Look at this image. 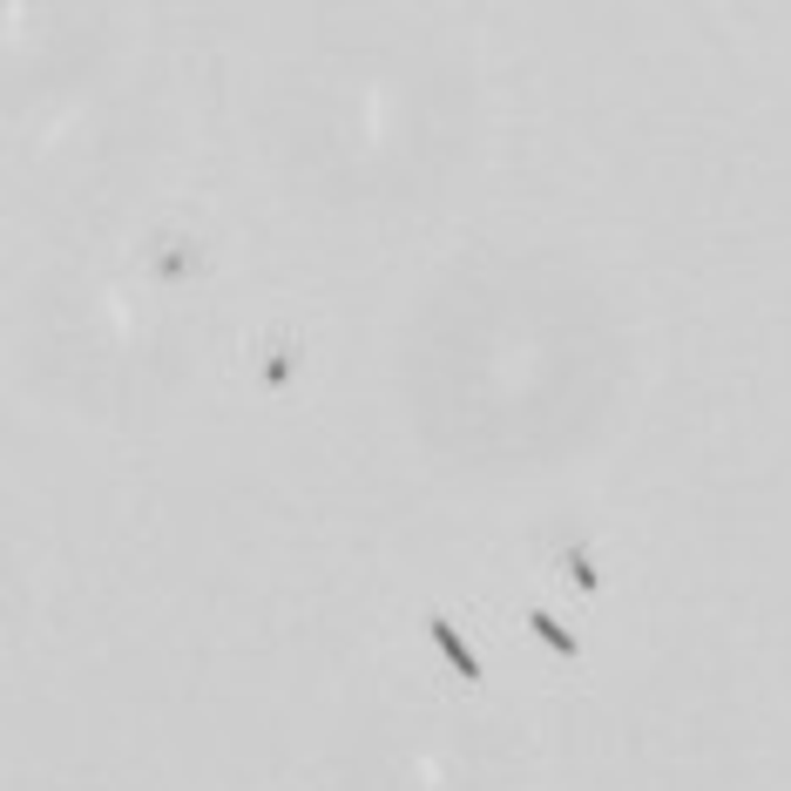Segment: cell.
Wrapping results in <instances>:
<instances>
[{
    "label": "cell",
    "mask_w": 791,
    "mask_h": 791,
    "mask_svg": "<svg viewBox=\"0 0 791 791\" xmlns=\"http://www.w3.org/2000/svg\"><path fill=\"white\" fill-rule=\"evenodd\" d=\"M426 636L439 643V656H447V663H454V670H461L467 683H481V656H474V650L461 643V630L447 623V615H426Z\"/></svg>",
    "instance_id": "cell-1"
},
{
    "label": "cell",
    "mask_w": 791,
    "mask_h": 791,
    "mask_svg": "<svg viewBox=\"0 0 791 791\" xmlns=\"http://www.w3.org/2000/svg\"><path fill=\"white\" fill-rule=\"evenodd\" d=\"M527 630H535V636H542V643H548L555 656H582V643H575V636L562 630V623H555L548 609H527Z\"/></svg>",
    "instance_id": "cell-3"
},
{
    "label": "cell",
    "mask_w": 791,
    "mask_h": 791,
    "mask_svg": "<svg viewBox=\"0 0 791 791\" xmlns=\"http://www.w3.org/2000/svg\"><path fill=\"white\" fill-rule=\"evenodd\" d=\"M156 271H162V278H190V271H197V250H190V244L162 250V257H156Z\"/></svg>",
    "instance_id": "cell-4"
},
{
    "label": "cell",
    "mask_w": 791,
    "mask_h": 791,
    "mask_svg": "<svg viewBox=\"0 0 791 791\" xmlns=\"http://www.w3.org/2000/svg\"><path fill=\"white\" fill-rule=\"evenodd\" d=\"M562 568H568L575 595H595V589H602V568H595V555H589L582 542H568V548H562Z\"/></svg>",
    "instance_id": "cell-2"
},
{
    "label": "cell",
    "mask_w": 791,
    "mask_h": 791,
    "mask_svg": "<svg viewBox=\"0 0 791 791\" xmlns=\"http://www.w3.org/2000/svg\"><path fill=\"white\" fill-rule=\"evenodd\" d=\"M291 366H298V345H278L271 359H264V386H285V379H291Z\"/></svg>",
    "instance_id": "cell-5"
}]
</instances>
